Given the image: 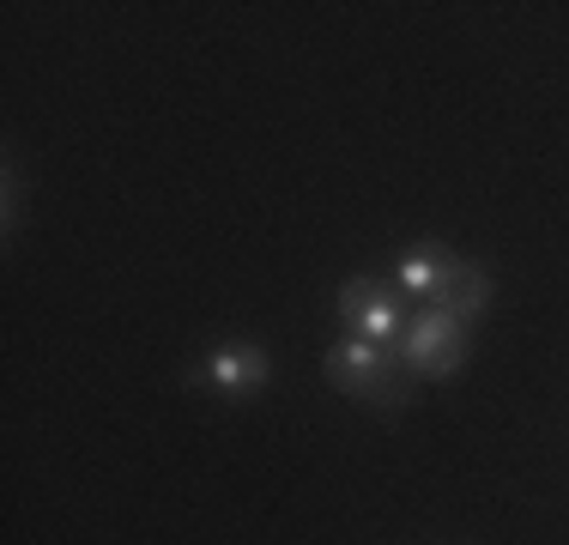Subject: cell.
Returning <instances> with one entry per match:
<instances>
[{
    "label": "cell",
    "instance_id": "cell-1",
    "mask_svg": "<svg viewBox=\"0 0 569 545\" xmlns=\"http://www.w3.org/2000/svg\"><path fill=\"white\" fill-rule=\"evenodd\" d=\"M328 382L351 400H382V406H400L406 400V358H395L388 346H370V339H333L328 346Z\"/></svg>",
    "mask_w": 569,
    "mask_h": 545
},
{
    "label": "cell",
    "instance_id": "cell-2",
    "mask_svg": "<svg viewBox=\"0 0 569 545\" xmlns=\"http://www.w3.org/2000/svg\"><path fill=\"white\" fill-rule=\"evenodd\" d=\"M467 364V321L449 309H425L406 327V370L412 376H455Z\"/></svg>",
    "mask_w": 569,
    "mask_h": 545
},
{
    "label": "cell",
    "instance_id": "cell-3",
    "mask_svg": "<svg viewBox=\"0 0 569 545\" xmlns=\"http://www.w3.org/2000/svg\"><path fill=\"white\" fill-rule=\"evenodd\" d=\"M340 321L351 327V339H370V346H395L400 327H406L395 291L376 285V279H346L340 285Z\"/></svg>",
    "mask_w": 569,
    "mask_h": 545
},
{
    "label": "cell",
    "instance_id": "cell-4",
    "mask_svg": "<svg viewBox=\"0 0 569 545\" xmlns=\"http://www.w3.org/2000/svg\"><path fill=\"white\" fill-rule=\"evenodd\" d=\"M207 382L219 394H230V400H242V394L267 388V351L249 346V339H230V346H219L207 358Z\"/></svg>",
    "mask_w": 569,
    "mask_h": 545
},
{
    "label": "cell",
    "instance_id": "cell-5",
    "mask_svg": "<svg viewBox=\"0 0 569 545\" xmlns=\"http://www.w3.org/2000/svg\"><path fill=\"white\" fill-rule=\"evenodd\" d=\"M460 272V261L442 242H412V249L400 255V291L406 297H425V304H437L442 291H449V279Z\"/></svg>",
    "mask_w": 569,
    "mask_h": 545
},
{
    "label": "cell",
    "instance_id": "cell-6",
    "mask_svg": "<svg viewBox=\"0 0 569 545\" xmlns=\"http://www.w3.org/2000/svg\"><path fill=\"white\" fill-rule=\"evenodd\" d=\"M485 304H491V279H485L479 267H460L449 279V291L437 297V309H449V316H460V321H472Z\"/></svg>",
    "mask_w": 569,
    "mask_h": 545
}]
</instances>
